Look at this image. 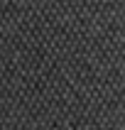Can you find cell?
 Returning a JSON list of instances; mask_svg holds the SVG:
<instances>
[{
	"label": "cell",
	"mask_w": 125,
	"mask_h": 130,
	"mask_svg": "<svg viewBox=\"0 0 125 130\" xmlns=\"http://www.w3.org/2000/svg\"><path fill=\"white\" fill-rule=\"evenodd\" d=\"M0 130H125V0H0Z\"/></svg>",
	"instance_id": "1"
}]
</instances>
